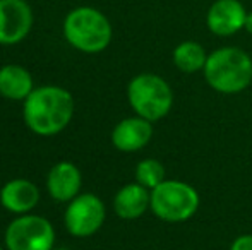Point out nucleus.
Returning a JSON list of instances; mask_svg holds the SVG:
<instances>
[{"mask_svg": "<svg viewBox=\"0 0 252 250\" xmlns=\"http://www.w3.org/2000/svg\"><path fill=\"white\" fill-rule=\"evenodd\" d=\"M202 76L216 93L239 94L252 83V58L239 47L216 48L208 55Z\"/></svg>", "mask_w": 252, "mask_h": 250, "instance_id": "nucleus-2", "label": "nucleus"}, {"mask_svg": "<svg viewBox=\"0 0 252 250\" xmlns=\"http://www.w3.org/2000/svg\"><path fill=\"white\" fill-rule=\"evenodd\" d=\"M230 250H252V233L239 235L230 245Z\"/></svg>", "mask_w": 252, "mask_h": 250, "instance_id": "nucleus-17", "label": "nucleus"}, {"mask_svg": "<svg viewBox=\"0 0 252 250\" xmlns=\"http://www.w3.org/2000/svg\"><path fill=\"white\" fill-rule=\"evenodd\" d=\"M153 139V122L143 117H129L115 125L112 142L122 153H136Z\"/></svg>", "mask_w": 252, "mask_h": 250, "instance_id": "nucleus-10", "label": "nucleus"}, {"mask_svg": "<svg viewBox=\"0 0 252 250\" xmlns=\"http://www.w3.org/2000/svg\"><path fill=\"white\" fill-rule=\"evenodd\" d=\"M33 26V10L26 0H0V45H16Z\"/></svg>", "mask_w": 252, "mask_h": 250, "instance_id": "nucleus-8", "label": "nucleus"}, {"mask_svg": "<svg viewBox=\"0 0 252 250\" xmlns=\"http://www.w3.org/2000/svg\"><path fill=\"white\" fill-rule=\"evenodd\" d=\"M244 31H246V33H249L251 36H252V10H251V12H247L246 26H244Z\"/></svg>", "mask_w": 252, "mask_h": 250, "instance_id": "nucleus-18", "label": "nucleus"}, {"mask_svg": "<svg viewBox=\"0 0 252 250\" xmlns=\"http://www.w3.org/2000/svg\"><path fill=\"white\" fill-rule=\"evenodd\" d=\"M106 211L100 197L93 194H83L70 200L65 211V226L74 237H91L101 228Z\"/></svg>", "mask_w": 252, "mask_h": 250, "instance_id": "nucleus-7", "label": "nucleus"}, {"mask_svg": "<svg viewBox=\"0 0 252 250\" xmlns=\"http://www.w3.org/2000/svg\"><path fill=\"white\" fill-rule=\"evenodd\" d=\"M59 250H67V249H59Z\"/></svg>", "mask_w": 252, "mask_h": 250, "instance_id": "nucleus-19", "label": "nucleus"}, {"mask_svg": "<svg viewBox=\"0 0 252 250\" xmlns=\"http://www.w3.org/2000/svg\"><path fill=\"white\" fill-rule=\"evenodd\" d=\"M113 209L122 220H137L151 209V190L141 184H127L117 192Z\"/></svg>", "mask_w": 252, "mask_h": 250, "instance_id": "nucleus-12", "label": "nucleus"}, {"mask_svg": "<svg viewBox=\"0 0 252 250\" xmlns=\"http://www.w3.org/2000/svg\"><path fill=\"white\" fill-rule=\"evenodd\" d=\"M81 182H83V177H81L79 168L69 161H62L50 170L47 187L53 199L65 202V200H72L74 197H77L81 190Z\"/></svg>", "mask_w": 252, "mask_h": 250, "instance_id": "nucleus-11", "label": "nucleus"}, {"mask_svg": "<svg viewBox=\"0 0 252 250\" xmlns=\"http://www.w3.org/2000/svg\"><path fill=\"white\" fill-rule=\"evenodd\" d=\"M63 36L76 50L84 54H100L113 36L108 17L94 7H76L63 21Z\"/></svg>", "mask_w": 252, "mask_h": 250, "instance_id": "nucleus-3", "label": "nucleus"}, {"mask_svg": "<svg viewBox=\"0 0 252 250\" xmlns=\"http://www.w3.org/2000/svg\"><path fill=\"white\" fill-rule=\"evenodd\" d=\"M55 231L48 220L34 214H23L5 230L9 250H52Z\"/></svg>", "mask_w": 252, "mask_h": 250, "instance_id": "nucleus-6", "label": "nucleus"}, {"mask_svg": "<svg viewBox=\"0 0 252 250\" xmlns=\"http://www.w3.org/2000/svg\"><path fill=\"white\" fill-rule=\"evenodd\" d=\"M208 52L204 50L201 43L194 40H186L173 48L172 60L173 65L184 74L202 72L208 60Z\"/></svg>", "mask_w": 252, "mask_h": 250, "instance_id": "nucleus-15", "label": "nucleus"}, {"mask_svg": "<svg viewBox=\"0 0 252 250\" xmlns=\"http://www.w3.org/2000/svg\"><path fill=\"white\" fill-rule=\"evenodd\" d=\"M40 200V190L36 185L24 178H16L3 185L0 190V202L7 211L16 214H26Z\"/></svg>", "mask_w": 252, "mask_h": 250, "instance_id": "nucleus-13", "label": "nucleus"}, {"mask_svg": "<svg viewBox=\"0 0 252 250\" xmlns=\"http://www.w3.org/2000/svg\"><path fill=\"white\" fill-rule=\"evenodd\" d=\"M247 12L240 0H215L206 12V26L215 36L230 38L244 29Z\"/></svg>", "mask_w": 252, "mask_h": 250, "instance_id": "nucleus-9", "label": "nucleus"}, {"mask_svg": "<svg viewBox=\"0 0 252 250\" xmlns=\"http://www.w3.org/2000/svg\"><path fill=\"white\" fill-rule=\"evenodd\" d=\"M165 167L153 158H146V160L139 161L136 167V182L150 190L158 187L161 182H165Z\"/></svg>", "mask_w": 252, "mask_h": 250, "instance_id": "nucleus-16", "label": "nucleus"}, {"mask_svg": "<svg viewBox=\"0 0 252 250\" xmlns=\"http://www.w3.org/2000/svg\"><path fill=\"white\" fill-rule=\"evenodd\" d=\"M199 192L182 180H165L151 190V211L166 223H184L197 213Z\"/></svg>", "mask_w": 252, "mask_h": 250, "instance_id": "nucleus-5", "label": "nucleus"}, {"mask_svg": "<svg viewBox=\"0 0 252 250\" xmlns=\"http://www.w3.org/2000/svg\"><path fill=\"white\" fill-rule=\"evenodd\" d=\"M33 93V77L21 65H3L0 69V94L9 100H26Z\"/></svg>", "mask_w": 252, "mask_h": 250, "instance_id": "nucleus-14", "label": "nucleus"}, {"mask_svg": "<svg viewBox=\"0 0 252 250\" xmlns=\"http://www.w3.org/2000/svg\"><path fill=\"white\" fill-rule=\"evenodd\" d=\"M127 100L137 117L158 122L172 110L173 91L161 76L144 72L130 79L127 86Z\"/></svg>", "mask_w": 252, "mask_h": 250, "instance_id": "nucleus-4", "label": "nucleus"}, {"mask_svg": "<svg viewBox=\"0 0 252 250\" xmlns=\"http://www.w3.org/2000/svg\"><path fill=\"white\" fill-rule=\"evenodd\" d=\"M0 250H2V247H0Z\"/></svg>", "mask_w": 252, "mask_h": 250, "instance_id": "nucleus-20", "label": "nucleus"}, {"mask_svg": "<svg viewBox=\"0 0 252 250\" xmlns=\"http://www.w3.org/2000/svg\"><path fill=\"white\" fill-rule=\"evenodd\" d=\"M74 113V100L59 86L33 89L24 100V122L38 136H55L69 125Z\"/></svg>", "mask_w": 252, "mask_h": 250, "instance_id": "nucleus-1", "label": "nucleus"}]
</instances>
